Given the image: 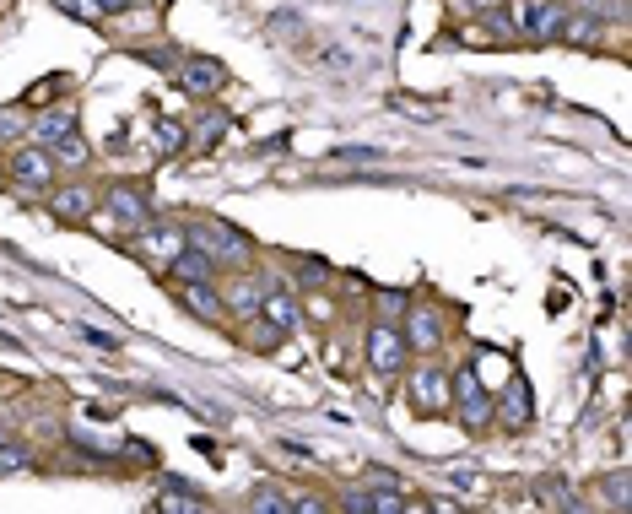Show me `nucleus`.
I'll use <instances>...</instances> for the list:
<instances>
[{
  "label": "nucleus",
  "instance_id": "nucleus-1",
  "mask_svg": "<svg viewBox=\"0 0 632 514\" xmlns=\"http://www.w3.org/2000/svg\"><path fill=\"white\" fill-rule=\"evenodd\" d=\"M184 244H195V249H206L217 266H244L249 260V239L233 228V222H222V217H200V222H184Z\"/></svg>",
  "mask_w": 632,
  "mask_h": 514
},
{
  "label": "nucleus",
  "instance_id": "nucleus-2",
  "mask_svg": "<svg viewBox=\"0 0 632 514\" xmlns=\"http://www.w3.org/2000/svg\"><path fill=\"white\" fill-rule=\"evenodd\" d=\"M55 157H49V147H17L11 152V179H17V190H28V195H44V190H55Z\"/></svg>",
  "mask_w": 632,
  "mask_h": 514
},
{
  "label": "nucleus",
  "instance_id": "nucleus-3",
  "mask_svg": "<svg viewBox=\"0 0 632 514\" xmlns=\"http://www.w3.org/2000/svg\"><path fill=\"white\" fill-rule=\"evenodd\" d=\"M562 17H568V6H557V0H519L514 11V33L535 38V44H551L562 28Z\"/></svg>",
  "mask_w": 632,
  "mask_h": 514
},
{
  "label": "nucleus",
  "instance_id": "nucleus-4",
  "mask_svg": "<svg viewBox=\"0 0 632 514\" xmlns=\"http://www.w3.org/2000/svg\"><path fill=\"white\" fill-rule=\"evenodd\" d=\"M103 212H109V222H119V233H141L146 222H152L146 190H136V184H114V190L103 195Z\"/></svg>",
  "mask_w": 632,
  "mask_h": 514
},
{
  "label": "nucleus",
  "instance_id": "nucleus-5",
  "mask_svg": "<svg viewBox=\"0 0 632 514\" xmlns=\"http://www.w3.org/2000/svg\"><path fill=\"white\" fill-rule=\"evenodd\" d=\"M406 352H411L406 331H395V325H373L368 331V368L373 374H400V368H406Z\"/></svg>",
  "mask_w": 632,
  "mask_h": 514
},
{
  "label": "nucleus",
  "instance_id": "nucleus-6",
  "mask_svg": "<svg viewBox=\"0 0 632 514\" xmlns=\"http://www.w3.org/2000/svg\"><path fill=\"white\" fill-rule=\"evenodd\" d=\"M449 390L460 395V401H454V412H460V423H465V428H487V423H492V395L481 390V379H476V374L449 379Z\"/></svg>",
  "mask_w": 632,
  "mask_h": 514
},
{
  "label": "nucleus",
  "instance_id": "nucleus-7",
  "mask_svg": "<svg viewBox=\"0 0 632 514\" xmlns=\"http://www.w3.org/2000/svg\"><path fill=\"white\" fill-rule=\"evenodd\" d=\"M173 76H179V87L190 92V98H211V92L227 82V71L217 60H206V55H184L179 65H173Z\"/></svg>",
  "mask_w": 632,
  "mask_h": 514
},
{
  "label": "nucleus",
  "instance_id": "nucleus-8",
  "mask_svg": "<svg viewBox=\"0 0 632 514\" xmlns=\"http://www.w3.org/2000/svg\"><path fill=\"white\" fill-rule=\"evenodd\" d=\"M411 406H416L422 417L449 412V374H438V368H422V374L411 379Z\"/></svg>",
  "mask_w": 632,
  "mask_h": 514
},
{
  "label": "nucleus",
  "instance_id": "nucleus-9",
  "mask_svg": "<svg viewBox=\"0 0 632 514\" xmlns=\"http://www.w3.org/2000/svg\"><path fill=\"white\" fill-rule=\"evenodd\" d=\"M49 212L60 222H87L98 212V195H92L87 184H60V190H49Z\"/></svg>",
  "mask_w": 632,
  "mask_h": 514
},
{
  "label": "nucleus",
  "instance_id": "nucleus-10",
  "mask_svg": "<svg viewBox=\"0 0 632 514\" xmlns=\"http://www.w3.org/2000/svg\"><path fill=\"white\" fill-rule=\"evenodd\" d=\"M492 417H497V423H503V428H530V417H535V406H530V385H524V379H514V385H508L503 395H497V401H492Z\"/></svg>",
  "mask_w": 632,
  "mask_h": 514
},
{
  "label": "nucleus",
  "instance_id": "nucleus-11",
  "mask_svg": "<svg viewBox=\"0 0 632 514\" xmlns=\"http://www.w3.org/2000/svg\"><path fill=\"white\" fill-rule=\"evenodd\" d=\"M260 320L271 325L276 336H292V331H298V298H292L287 287H265V298H260Z\"/></svg>",
  "mask_w": 632,
  "mask_h": 514
},
{
  "label": "nucleus",
  "instance_id": "nucleus-12",
  "mask_svg": "<svg viewBox=\"0 0 632 514\" xmlns=\"http://www.w3.org/2000/svg\"><path fill=\"white\" fill-rule=\"evenodd\" d=\"M141 244H146V255H157V260L168 266V260L184 249V222H146V228H141Z\"/></svg>",
  "mask_w": 632,
  "mask_h": 514
},
{
  "label": "nucleus",
  "instance_id": "nucleus-13",
  "mask_svg": "<svg viewBox=\"0 0 632 514\" xmlns=\"http://www.w3.org/2000/svg\"><path fill=\"white\" fill-rule=\"evenodd\" d=\"M168 271H173V276H184V282H211V276H217L222 266H217V260H211V255H206V249L184 244V249H179V255H173V260H168Z\"/></svg>",
  "mask_w": 632,
  "mask_h": 514
},
{
  "label": "nucleus",
  "instance_id": "nucleus-14",
  "mask_svg": "<svg viewBox=\"0 0 632 514\" xmlns=\"http://www.w3.org/2000/svg\"><path fill=\"white\" fill-rule=\"evenodd\" d=\"M346 509H362V514H373V509H384V514H395V509H411V498H400V487H362V493H346Z\"/></svg>",
  "mask_w": 632,
  "mask_h": 514
},
{
  "label": "nucleus",
  "instance_id": "nucleus-15",
  "mask_svg": "<svg viewBox=\"0 0 632 514\" xmlns=\"http://www.w3.org/2000/svg\"><path fill=\"white\" fill-rule=\"evenodd\" d=\"M76 130V109H44L38 120L28 125V136L38 141V147H55L60 136H71Z\"/></svg>",
  "mask_w": 632,
  "mask_h": 514
},
{
  "label": "nucleus",
  "instance_id": "nucleus-16",
  "mask_svg": "<svg viewBox=\"0 0 632 514\" xmlns=\"http://www.w3.org/2000/svg\"><path fill=\"white\" fill-rule=\"evenodd\" d=\"M406 341H411V347H422V352H433L438 341H443L438 314H433V309H411V320H406Z\"/></svg>",
  "mask_w": 632,
  "mask_h": 514
},
{
  "label": "nucleus",
  "instance_id": "nucleus-17",
  "mask_svg": "<svg viewBox=\"0 0 632 514\" xmlns=\"http://www.w3.org/2000/svg\"><path fill=\"white\" fill-rule=\"evenodd\" d=\"M557 38H562V44H573V49H584V44H595V38H600V22L589 17V11H568L562 28H557Z\"/></svg>",
  "mask_w": 632,
  "mask_h": 514
},
{
  "label": "nucleus",
  "instance_id": "nucleus-18",
  "mask_svg": "<svg viewBox=\"0 0 632 514\" xmlns=\"http://www.w3.org/2000/svg\"><path fill=\"white\" fill-rule=\"evenodd\" d=\"M184 303H190V314H200V320H217V314L227 309L211 282H184Z\"/></svg>",
  "mask_w": 632,
  "mask_h": 514
},
{
  "label": "nucleus",
  "instance_id": "nucleus-19",
  "mask_svg": "<svg viewBox=\"0 0 632 514\" xmlns=\"http://www.w3.org/2000/svg\"><path fill=\"white\" fill-rule=\"evenodd\" d=\"M271 38L287 44V49H308V28H303V17H292V11H276L271 17Z\"/></svg>",
  "mask_w": 632,
  "mask_h": 514
},
{
  "label": "nucleus",
  "instance_id": "nucleus-20",
  "mask_svg": "<svg viewBox=\"0 0 632 514\" xmlns=\"http://www.w3.org/2000/svg\"><path fill=\"white\" fill-rule=\"evenodd\" d=\"M535 504H546V509H578V493L562 477H546V482H535Z\"/></svg>",
  "mask_w": 632,
  "mask_h": 514
},
{
  "label": "nucleus",
  "instance_id": "nucleus-21",
  "mask_svg": "<svg viewBox=\"0 0 632 514\" xmlns=\"http://www.w3.org/2000/svg\"><path fill=\"white\" fill-rule=\"evenodd\" d=\"M49 157H55V163H65V168H82L87 157H92V147L82 141V130H71V136H60L55 147H49Z\"/></svg>",
  "mask_w": 632,
  "mask_h": 514
},
{
  "label": "nucleus",
  "instance_id": "nucleus-22",
  "mask_svg": "<svg viewBox=\"0 0 632 514\" xmlns=\"http://www.w3.org/2000/svg\"><path fill=\"white\" fill-rule=\"evenodd\" d=\"M152 147L163 152V157H179L184 147H190V136H184V125H173V120H157V125H152Z\"/></svg>",
  "mask_w": 632,
  "mask_h": 514
},
{
  "label": "nucleus",
  "instance_id": "nucleus-23",
  "mask_svg": "<svg viewBox=\"0 0 632 514\" xmlns=\"http://www.w3.org/2000/svg\"><path fill=\"white\" fill-rule=\"evenodd\" d=\"M260 298H265V287H260V282H238L222 303H227V309H238V314L249 320V314H260Z\"/></svg>",
  "mask_w": 632,
  "mask_h": 514
},
{
  "label": "nucleus",
  "instance_id": "nucleus-24",
  "mask_svg": "<svg viewBox=\"0 0 632 514\" xmlns=\"http://www.w3.org/2000/svg\"><path fill=\"white\" fill-rule=\"evenodd\" d=\"M249 509H254V514H292V498L276 493V487H254V493H249Z\"/></svg>",
  "mask_w": 632,
  "mask_h": 514
},
{
  "label": "nucleus",
  "instance_id": "nucleus-25",
  "mask_svg": "<svg viewBox=\"0 0 632 514\" xmlns=\"http://www.w3.org/2000/svg\"><path fill=\"white\" fill-rule=\"evenodd\" d=\"M157 509H206V498H200V493H184L179 482H168L163 493H157Z\"/></svg>",
  "mask_w": 632,
  "mask_h": 514
},
{
  "label": "nucleus",
  "instance_id": "nucleus-26",
  "mask_svg": "<svg viewBox=\"0 0 632 514\" xmlns=\"http://www.w3.org/2000/svg\"><path fill=\"white\" fill-rule=\"evenodd\" d=\"M65 17H82V22H103V0H55Z\"/></svg>",
  "mask_w": 632,
  "mask_h": 514
},
{
  "label": "nucleus",
  "instance_id": "nucleus-27",
  "mask_svg": "<svg viewBox=\"0 0 632 514\" xmlns=\"http://www.w3.org/2000/svg\"><path fill=\"white\" fill-rule=\"evenodd\" d=\"M222 130H227V120H222V114H211V120H200L195 125V147H217V136H222Z\"/></svg>",
  "mask_w": 632,
  "mask_h": 514
},
{
  "label": "nucleus",
  "instance_id": "nucleus-28",
  "mask_svg": "<svg viewBox=\"0 0 632 514\" xmlns=\"http://www.w3.org/2000/svg\"><path fill=\"white\" fill-rule=\"evenodd\" d=\"M11 136H28V114L22 109H0V141H11Z\"/></svg>",
  "mask_w": 632,
  "mask_h": 514
},
{
  "label": "nucleus",
  "instance_id": "nucleus-29",
  "mask_svg": "<svg viewBox=\"0 0 632 514\" xmlns=\"http://www.w3.org/2000/svg\"><path fill=\"white\" fill-rule=\"evenodd\" d=\"M249 341H254V347H276V341H281V336H276V331H271V325H265V320H260V314H249Z\"/></svg>",
  "mask_w": 632,
  "mask_h": 514
},
{
  "label": "nucleus",
  "instance_id": "nucleus-30",
  "mask_svg": "<svg viewBox=\"0 0 632 514\" xmlns=\"http://www.w3.org/2000/svg\"><path fill=\"white\" fill-rule=\"evenodd\" d=\"M325 276H330V271L319 266V260H298V282H303V287H319Z\"/></svg>",
  "mask_w": 632,
  "mask_h": 514
},
{
  "label": "nucleus",
  "instance_id": "nucleus-31",
  "mask_svg": "<svg viewBox=\"0 0 632 514\" xmlns=\"http://www.w3.org/2000/svg\"><path fill=\"white\" fill-rule=\"evenodd\" d=\"M605 498H611L616 509H627V477L616 471V477H605Z\"/></svg>",
  "mask_w": 632,
  "mask_h": 514
},
{
  "label": "nucleus",
  "instance_id": "nucleus-32",
  "mask_svg": "<svg viewBox=\"0 0 632 514\" xmlns=\"http://www.w3.org/2000/svg\"><path fill=\"white\" fill-rule=\"evenodd\" d=\"M454 6H460L465 17H492V11L503 6V0H454Z\"/></svg>",
  "mask_w": 632,
  "mask_h": 514
},
{
  "label": "nucleus",
  "instance_id": "nucleus-33",
  "mask_svg": "<svg viewBox=\"0 0 632 514\" xmlns=\"http://www.w3.org/2000/svg\"><path fill=\"white\" fill-rule=\"evenodd\" d=\"M368 147H341V152H335V163H368Z\"/></svg>",
  "mask_w": 632,
  "mask_h": 514
},
{
  "label": "nucleus",
  "instance_id": "nucleus-34",
  "mask_svg": "<svg viewBox=\"0 0 632 514\" xmlns=\"http://www.w3.org/2000/svg\"><path fill=\"white\" fill-rule=\"evenodd\" d=\"M0 439H11V433H6V428H0Z\"/></svg>",
  "mask_w": 632,
  "mask_h": 514
}]
</instances>
